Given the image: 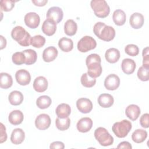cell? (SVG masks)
Instances as JSON below:
<instances>
[{
  "mask_svg": "<svg viewBox=\"0 0 149 149\" xmlns=\"http://www.w3.org/2000/svg\"><path fill=\"white\" fill-rule=\"evenodd\" d=\"M93 31L95 35L100 40L105 41H110L112 40L115 36V29L107 26L102 22H97L93 27Z\"/></svg>",
  "mask_w": 149,
  "mask_h": 149,
  "instance_id": "obj_2",
  "label": "cell"
},
{
  "mask_svg": "<svg viewBox=\"0 0 149 149\" xmlns=\"http://www.w3.org/2000/svg\"><path fill=\"white\" fill-rule=\"evenodd\" d=\"M24 119L23 113L19 110H14L12 111L8 117L9 122L13 125H18L23 122Z\"/></svg>",
  "mask_w": 149,
  "mask_h": 149,
  "instance_id": "obj_23",
  "label": "cell"
},
{
  "mask_svg": "<svg viewBox=\"0 0 149 149\" xmlns=\"http://www.w3.org/2000/svg\"><path fill=\"white\" fill-rule=\"evenodd\" d=\"M121 67L122 71L125 74H130L134 72L136 65L135 62L133 59L126 58L122 61Z\"/></svg>",
  "mask_w": 149,
  "mask_h": 149,
  "instance_id": "obj_20",
  "label": "cell"
},
{
  "mask_svg": "<svg viewBox=\"0 0 149 149\" xmlns=\"http://www.w3.org/2000/svg\"><path fill=\"white\" fill-rule=\"evenodd\" d=\"M97 46L96 41L91 36L82 37L77 43V49L81 52H87L94 49Z\"/></svg>",
  "mask_w": 149,
  "mask_h": 149,
  "instance_id": "obj_7",
  "label": "cell"
},
{
  "mask_svg": "<svg viewBox=\"0 0 149 149\" xmlns=\"http://www.w3.org/2000/svg\"><path fill=\"white\" fill-rule=\"evenodd\" d=\"M11 36L13 40L22 46L27 47L30 45L31 37L22 26H17L14 27L11 31Z\"/></svg>",
  "mask_w": 149,
  "mask_h": 149,
  "instance_id": "obj_3",
  "label": "cell"
},
{
  "mask_svg": "<svg viewBox=\"0 0 149 149\" xmlns=\"http://www.w3.org/2000/svg\"><path fill=\"white\" fill-rule=\"evenodd\" d=\"M112 19L114 23L116 25L122 26L126 22V14L123 10L121 9H116L113 13Z\"/></svg>",
  "mask_w": 149,
  "mask_h": 149,
  "instance_id": "obj_26",
  "label": "cell"
},
{
  "mask_svg": "<svg viewBox=\"0 0 149 149\" xmlns=\"http://www.w3.org/2000/svg\"><path fill=\"white\" fill-rule=\"evenodd\" d=\"M105 57L107 62L111 63H116L120 58V52L116 48H109L105 52Z\"/></svg>",
  "mask_w": 149,
  "mask_h": 149,
  "instance_id": "obj_24",
  "label": "cell"
},
{
  "mask_svg": "<svg viewBox=\"0 0 149 149\" xmlns=\"http://www.w3.org/2000/svg\"><path fill=\"white\" fill-rule=\"evenodd\" d=\"M58 54V50L55 47H48L43 51L42 59L46 62H52L57 57Z\"/></svg>",
  "mask_w": 149,
  "mask_h": 149,
  "instance_id": "obj_18",
  "label": "cell"
},
{
  "mask_svg": "<svg viewBox=\"0 0 149 149\" xmlns=\"http://www.w3.org/2000/svg\"><path fill=\"white\" fill-rule=\"evenodd\" d=\"M58 46L62 51L68 52L73 48V42L70 38L62 37L58 41Z\"/></svg>",
  "mask_w": 149,
  "mask_h": 149,
  "instance_id": "obj_28",
  "label": "cell"
},
{
  "mask_svg": "<svg viewBox=\"0 0 149 149\" xmlns=\"http://www.w3.org/2000/svg\"><path fill=\"white\" fill-rule=\"evenodd\" d=\"M25 55V64L27 65H30L34 63L37 59V55L36 52L31 49H26L23 51Z\"/></svg>",
  "mask_w": 149,
  "mask_h": 149,
  "instance_id": "obj_32",
  "label": "cell"
},
{
  "mask_svg": "<svg viewBox=\"0 0 149 149\" xmlns=\"http://www.w3.org/2000/svg\"><path fill=\"white\" fill-rule=\"evenodd\" d=\"M16 1L12 0H2L0 2L1 9L5 12H9L12 10Z\"/></svg>",
  "mask_w": 149,
  "mask_h": 149,
  "instance_id": "obj_39",
  "label": "cell"
},
{
  "mask_svg": "<svg viewBox=\"0 0 149 149\" xmlns=\"http://www.w3.org/2000/svg\"><path fill=\"white\" fill-rule=\"evenodd\" d=\"M144 19L142 14L140 13H133L129 19V23L130 26L135 29H139L141 28L144 24Z\"/></svg>",
  "mask_w": 149,
  "mask_h": 149,
  "instance_id": "obj_16",
  "label": "cell"
},
{
  "mask_svg": "<svg viewBox=\"0 0 149 149\" xmlns=\"http://www.w3.org/2000/svg\"><path fill=\"white\" fill-rule=\"evenodd\" d=\"M120 85V79L115 74H109L105 79L104 86L108 90H115Z\"/></svg>",
  "mask_w": 149,
  "mask_h": 149,
  "instance_id": "obj_11",
  "label": "cell"
},
{
  "mask_svg": "<svg viewBox=\"0 0 149 149\" xmlns=\"http://www.w3.org/2000/svg\"><path fill=\"white\" fill-rule=\"evenodd\" d=\"M13 84L12 76L7 73H1L0 74V87L2 88L7 89L10 87Z\"/></svg>",
  "mask_w": 149,
  "mask_h": 149,
  "instance_id": "obj_30",
  "label": "cell"
},
{
  "mask_svg": "<svg viewBox=\"0 0 149 149\" xmlns=\"http://www.w3.org/2000/svg\"><path fill=\"white\" fill-rule=\"evenodd\" d=\"M15 78L16 81L22 86L29 84L31 81L30 73L25 69H20L16 72Z\"/></svg>",
  "mask_w": 149,
  "mask_h": 149,
  "instance_id": "obj_13",
  "label": "cell"
},
{
  "mask_svg": "<svg viewBox=\"0 0 149 149\" xmlns=\"http://www.w3.org/2000/svg\"><path fill=\"white\" fill-rule=\"evenodd\" d=\"M33 88L38 93L45 91L48 88V81L44 76H38L33 82Z\"/></svg>",
  "mask_w": 149,
  "mask_h": 149,
  "instance_id": "obj_17",
  "label": "cell"
},
{
  "mask_svg": "<svg viewBox=\"0 0 149 149\" xmlns=\"http://www.w3.org/2000/svg\"><path fill=\"white\" fill-rule=\"evenodd\" d=\"M45 43V38L41 35H36L31 37L30 40V44L35 48H41Z\"/></svg>",
  "mask_w": 149,
  "mask_h": 149,
  "instance_id": "obj_36",
  "label": "cell"
},
{
  "mask_svg": "<svg viewBox=\"0 0 149 149\" xmlns=\"http://www.w3.org/2000/svg\"><path fill=\"white\" fill-rule=\"evenodd\" d=\"M76 107L80 112L87 113L91 112L93 106L90 100L86 98H80L76 101Z\"/></svg>",
  "mask_w": 149,
  "mask_h": 149,
  "instance_id": "obj_12",
  "label": "cell"
},
{
  "mask_svg": "<svg viewBox=\"0 0 149 149\" xmlns=\"http://www.w3.org/2000/svg\"><path fill=\"white\" fill-rule=\"evenodd\" d=\"M101 62V58L97 54H91L86 58V63L88 69L87 74L90 77L95 79L101 74L102 69Z\"/></svg>",
  "mask_w": 149,
  "mask_h": 149,
  "instance_id": "obj_1",
  "label": "cell"
},
{
  "mask_svg": "<svg viewBox=\"0 0 149 149\" xmlns=\"http://www.w3.org/2000/svg\"><path fill=\"white\" fill-rule=\"evenodd\" d=\"M125 52L130 56H134L139 54V49L136 45L134 44H128L125 48Z\"/></svg>",
  "mask_w": 149,
  "mask_h": 149,
  "instance_id": "obj_40",
  "label": "cell"
},
{
  "mask_svg": "<svg viewBox=\"0 0 149 149\" xmlns=\"http://www.w3.org/2000/svg\"><path fill=\"white\" fill-rule=\"evenodd\" d=\"M46 16L47 19L54 20L57 24L62 21L63 13L62 9L59 7L52 6L48 10Z\"/></svg>",
  "mask_w": 149,
  "mask_h": 149,
  "instance_id": "obj_9",
  "label": "cell"
},
{
  "mask_svg": "<svg viewBox=\"0 0 149 149\" xmlns=\"http://www.w3.org/2000/svg\"><path fill=\"white\" fill-rule=\"evenodd\" d=\"M148 120H149V114L147 113L143 114L140 119V125L144 128H148L149 126Z\"/></svg>",
  "mask_w": 149,
  "mask_h": 149,
  "instance_id": "obj_42",
  "label": "cell"
},
{
  "mask_svg": "<svg viewBox=\"0 0 149 149\" xmlns=\"http://www.w3.org/2000/svg\"><path fill=\"white\" fill-rule=\"evenodd\" d=\"M24 23L30 29H36L40 24V18L39 15L35 12H29L24 16Z\"/></svg>",
  "mask_w": 149,
  "mask_h": 149,
  "instance_id": "obj_10",
  "label": "cell"
},
{
  "mask_svg": "<svg viewBox=\"0 0 149 149\" xmlns=\"http://www.w3.org/2000/svg\"><path fill=\"white\" fill-rule=\"evenodd\" d=\"M140 109L139 106L135 104H131L127 107L125 110L126 116L132 120H136L140 114Z\"/></svg>",
  "mask_w": 149,
  "mask_h": 149,
  "instance_id": "obj_19",
  "label": "cell"
},
{
  "mask_svg": "<svg viewBox=\"0 0 149 149\" xmlns=\"http://www.w3.org/2000/svg\"><path fill=\"white\" fill-rule=\"evenodd\" d=\"M149 67H146L144 66H141L137 71V77L138 78L143 81H146L149 80Z\"/></svg>",
  "mask_w": 149,
  "mask_h": 149,
  "instance_id": "obj_37",
  "label": "cell"
},
{
  "mask_svg": "<svg viewBox=\"0 0 149 149\" xmlns=\"http://www.w3.org/2000/svg\"><path fill=\"white\" fill-rule=\"evenodd\" d=\"M113 102V98L109 94H101L98 98V103L102 108H109Z\"/></svg>",
  "mask_w": 149,
  "mask_h": 149,
  "instance_id": "obj_22",
  "label": "cell"
},
{
  "mask_svg": "<svg viewBox=\"0 0 149 149\" xmlns=\"http://www.w3.org/2000/svg\"><path fill=\"white\" fill-rule=\"evenodd\" d=\"M0 38H1V49H2L3 48L6 47V40L2 36H0Z\"/></svg>",
  "mask_w": 149,
  "mask_h": 149,
  "instance_id": "obj_47",
  "label": "cell"
},
{
  "mask_svg": "<svg viewBox=\"0 0 149 149\" xmlns=\"http://www.w3.org/2000/svg\"><path fill=\"white\" fill-rule=\"evenodd\" d=\"M49 148H59L63 149L65 148V145L61 141H54L50 144Z\"/></svg>",
  "mask_w": 149,
  "mask_h": 149,
  "instance_id": "obj_44",
  "label": "cell"
},
{
  "mask_svg": "<svg viewBox=\"0 0 149 149\" xmlns=\"http://www.w3.org/2000/svg\"><path fill=\"white\" fill-rule=\"evenodd\" d=\"M81 84L87 88L92 87L94 86L96 83V80L94 78H92L90 77L87 73H85L82 74L80 79Z\"/></svg>",
  "mask_w": 149,
  "mask_h": 149,
  "instance_id": "obj_35",
  "label": "cell"
},
{
  "mask_svg": "<svg viewBox=\"0 0 149 149\" xmlns=\"http://www.w3.org/2000/svg\"><path fill=\"white\" fill-rule=\"evenodd\" d=\"M94 137L100 144L102 146H109L113 143V137L105 128L102 127H99L95 129Z\"/></svg>",
  "mask_w": 149,
  "mask_h": 149,
  "instance_id": "obj_6",
  "label": "cell"
},
{
  "mask_svg": "<svg viewBox=\"0 0 149 149\" xmlns=\"http://www.w3.org/2000/svg\"><path fill=\"white\" fill-rule=\"evenodd\" d=\"M77 129L79 132L81 133H86L90 130L93 126V121L88 117L81 118L77 123Z\"/></svg>",
  "mask_w": 149,
  "mask_h": 149,
  "instance_id": "obj_15",
  "label": "cell"
},
{
  "mask_svg": "<svg viewBox=\"0 0 149 149\" xmlns=\"http://www.w3.org/2000/svg\"><path fill=\"white\" fill-rule=\"evenodd\" d=\"M42 32L48 36L54 35L56 30V23L51 19H47L42 23L41 27Z\"/></svg>",
  "mask_w": 149,
  "mask_h": 149,
  "instance_id": "obj_14",
  "label": "cell"
},
{
  "mask_svg": "<svg viewBox=\"0 0 149 149\" xmlns=\"http://www.w3.org/2000/svg\"><path fill=\"white\" fill-rule=\"evenodd\" d=\"M55 113L58 117L60 118H65L68 117L70 114L71 108L68 104L62 103L58 105L56 107Z\"/></svg>",
  "mask_w": 149,
  "mask_h": 149,
  "instance_id": "obj_25",
  "label": "cell"
},
{
  "mask_svg": "<svg viewBox=\"0 0 149 149\" xmlns=\"http://www.w3.org/2000/svg\"><path fill=\"white\" fill-rule=\"evenodd\" d=\"M32 2L36 5V6H44L47 2L48 1L47 0H41V1H38V0H33Z\"/></svg>",
  "mask_w": 149,
  "mask_h": 149,
  "instance_id": "obj_46",
  "label": "cell"
},
{
  "mask_svg": "<svg viewBox=\"0 0 149 149\" xmlns=\"http://www.w3.org/2000/svg\"><path fill=\"white\" fill-rule=\"evenodd\" d=\"M10 104L12 105H19L23 101V95L20 91L15 90L12 91L8 97Z\"/></svg>",
  "mask_w": 149,
  "mask_h": 149,
  "instance_id": "obj_27",
  "label": "cell"
},
{
  "mask_svg": "<svg viewBox=\"0 0 149 149\" xmlns=\"http://www.w3.org/2000/svg\"><path fill=\"white\" fill-rule=\"evenodd\" d=\"M52 102L51 98L47 95H41L36 101V105L40 109H46L48 108Z\"/></svg>",
  "mask_w": 149,
  "mask_h": 149,
  "instance_id": "obj_33",
  "label": "cell"
},
{
  "mask_svg": "<svg viewBox=\"0 0 149 149\" xmlns=\"http://www.w3.org/2000/svg\"><path fill=\"white\" fill-rule=\"evenodd\" d=\"M51 122V120L49 116L46 113H42L36 118L35 120V125L38 129L44 130L50 126Z\"/></svg>",
  "mask_w": 149,
  "mask_h": 149,
  "instance_id": "obj_8",
  "label": "cell"
},
{
  "mask_svg": "<svg viewBox=\"0 0 149 149\" xmlns=\"http://www.w3.org/2000/svg\"><path fill=\"white\" fill-rule=\"evenodd\" d=\"M7 139V134L6 132V128L4 125L1 123V140L0 143H2Z\"/></svg>",
  "mask_w": 149,
  "mask_h": 149,
  "instance_id": "obj_43",
  "label": "cell"
},
{
  "mask_svg": "<svg viewBox=\"0 0 149 149\" xmlns=\"http://www.w3.org/2000/svg\"><path fill=\"white\" fill-rule=\"evenodd\" d=\"M90 5L96 16L100 18L107 17L110 12V8L104 0H92Z\"/></svg>",
  "mask_w": 149,
  "mask_h": 149,
  "instance_id": "obj_4",
  "label": "cell"
},
{
  "mask_svg": "<svg viewBox=\"0 0 149 149\" xmlns=\"http://www.w3.org/2000/svg\"><path fill=\"white\" fill-rule=\"evenodd\" d=\"M25 133L20 128L15 129L11 134L10 140L11 142L14 144H20L24 140Z\"/></svg>",
  "mask_w": 149,
  "mask_h": 149,
  "instance_id": "obj_21",
  "label": "cell"
},
{
  "mask_svg": "<svg viewBox=\"0 0 149 149\" xmlns=\"http://www.w3.org/2000/svg\"><path fill=\"white\" fill-rule=\"evenodd\" d=\"M56 127L61 131H64L69 129L70 125V120L67 117L65 118H60L58 117L55 120Z\"/></svg>",
  "mask_w": 149,
  "mask_h": 149,
  "instance_id": "obj_34",
  "label": "cell"
},
{
  "mask_svg": "<svg viewBox=\"0 0 149 149\" xmlns=\"http://www.w3.org/2000/svg\"><path fill=\"white\" fill-rule=\"evenodd\" d=\"M25 55L23 52H16L12 55V60L13 63L20 65L25 63Z\"/></svg>",
  "mask_w": 149,
  "mask_h": 149,
  "instance_id": "obj_38",
  "label": "cell"
},
{
  "mask_svg": "<svg viewBox=\"0 0 149 149\" xmlns=\"http://www.w3.org/2000/svg\"><path fill=\"white\" fill-rule=\"evenodd\" d=\"M132 147L130 143L128 141H122L119 144L117 147V148H127L132 149Z\"/></svg>",
  "mask_w": 149,
  "mask_h": 149,
  "instance_id": "obj_45",
  "label": "cell"
},
{
  "mask_svg": "<svg viewBox=\"0 0 149 149\" xmlns=\"http://www.w3.org/2000/svg\"><path fill=\"white\" fill-rule=\"evenodd\" d=\"M147 137V132L141 129L136 130L132 134L133 141L136 143H141L143 142Z\"/></svg>",
  "mask_w": 149,
  "mask_h": 149,
  "instance_id": "obj_31",
  "label": "cell"
},
{
  "mask_svg": "<svg viewBox=\"0 0 149 149\" xmlns=\"http://www.w3.org/2000/svg\"><path fill=\"white\" fill-rule=\"evenodd\" d=\"M132 127V123L127 120L124 119L122 121L115 122L112 127V130L116 137L123 138L127 135Z\"/></svg>",
  "mask_w": 149,
  "mask_h": 149,
  "instance_id": "obj_5",
  "label": "cell"
},
{
  "mask_svg": "<svg viewBox=\"0 0 149 149\" xmlns=\"http://www.w3.org/2000/svg\"><path fill=\"white\" fill-rule=\"evenodd\" d=\"M148 47H147L143 49L142 52L143 55V66L149 67V54H148Z\"/></svg>",
  "mask_w": 149,
  "mask_h": 149,
  "instance_id": "obj_41",
  "label": "cell"
},
{
  "mask_svg": "<svg viewBox=\"0 0 149 149\" xmlns=\"http://www.w3.org/2000/svg\"><path fill=\"white\" fill-rule=\"evenodd\" d=\"M77 23L72 19L68 20L64 24V31L65 34L69 36H74L77 31Z\"/></svg>",
  "mask_w": 149,
  "mask_h": 149,
  "instance_id": "obj_29",
  "label": "cell"
}]
</instances>
